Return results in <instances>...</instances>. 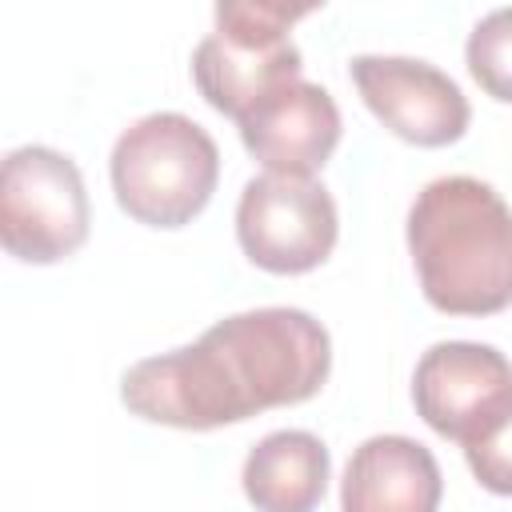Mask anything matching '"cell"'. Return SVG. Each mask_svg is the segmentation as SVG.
I'll use <instances>...</instances> for the list:
<instances>
[{"label": "cell", "instance_id": "5", "mask_svg": "<svg viewBox=\"0 0 512 512\" xmlns=\"http://www.w3.org/2000/svg\"><path fill=\"white\" fill-rule=\"evenodd\" d=\"M88 192L72 156L24 144L0 168V244L20 264H60L88 240Z\"/></svg>", "mask_w": 512, "mask_h": 512}, {"label": "cell", "instance_id": "6", "mask_svg": "<svg viewBox=\"0 0 512 512\" xmlns=\"http://www.w3.org/2000/svg\"><path fill=\"white\" fill-rule=\"evenodd\" d=\"M340 236L332 192L312 176H252L236 204V240L244 256L276 276L320 268Z\"/></svg>", "mask_w": 512, "mask_h": 512}, {"label": "cell", "instance_id": "2", "mask_svg": "<svg viewBox=\"0 0 512 512\" xmlns=\"http://www.w3.org/2000/svg\"><path fill=\"white\" fill-rule=\"evenodd\" d=\"M420 292L448 316L512 308V208L476 176H440L408 208Z\"/></svg>", "mask_w": 512, "mask_h": 512}, {"label": "cell", "instance_id": "9", "mask_svg": "<svg viewBox=\"0 0 512 512\" xmlns=\"http://www.w3.org/2000/svg\"><path fill=\"white\" fill-rule=\"evenodd\" d=\"M240 144L276 176H312L340 144V108L328 88L300 76L240 120Z\"/></svg>", "mask_w": 512, "mask_h": 512}, {"label": "cell", "instance_id": "4", "mask_svg": "<svg viewBox=\"0 0 512 512\" xmlns=\"http://www.w3.org/2000/svg\"><path fill=\"white\" fill-rule=\"evenodd\" d=\"M312 8L288 4H220L216 28L192 52V80L200 96L236 124L276 88L300 80V48L288 28Z\"/></svg>", "mask_w": 512, "mask_h": 512}, {"label": "cell", "instance_id": "7", "mask_svg": "<svg viewBox=\"0 0 512 512\" xmlns=\"http://www.w3.org/2000/svg\"><path fill=\"white\" fill-rule=\"evenodd\" d=\"M412 404L436 436L464 448L512 404V360L492 344L440 340L416 364Z\"/></svg>", "mask_w": 512, "mask_h": 512}, {"label": "cell", "instance_id": "12", "mask_svg": "<svg viewBox=\"0 0 512 512\" xmlns=\"http://www.w3.org/2000/svg\"><path fill=\"white\" fill-rule=\"evenodd\" d=\"M472 80L500 104H512V8L488 12L464 44Z\"/></svg>", "mask_w": 512, "mask_h": 512}, {"label": "cell", "instance_id": "8", "mask_svg": "<svg viewBox=\"0 0 512 512\" xmlns=\"http://www.w3.org/2000/svg\"><path fill=\"white\" fill-rule=\"evenodd\" d=\"M352 84L368 112L416 148H444L468 132L472 108L460 84L428 60L412 56H356Z\"/></svg>", "mask_w": 512, "mask_h": 512}, {"label": "cell", "instance_id": "11", "mask_svg": "<svg viewBox=\"0 0 512 512\" xmlns=\"http://www.w3.org/2000/svg\"><path fill=\"white\" fill-rule=\"evenodd\" d=\"M328 448L304 428L268 432L244 460L240 484L256 512H312L328 492Z\"/></svg>", "mask_w": 512, "mask_h": 512}, {"label": "cell", "instance_id": "1", "mask_svg": "<svg viewBox=\"0 0 512 512\" xmlns=\"http://www.w3.org/2000/svg\"><path fill=\"white\" fill-rule=\"evenodd\" d=\"M332 372L328 328L304 308H252L216 320L196 344L136 360L120 380L132 416L212 432L312 400Z\"/></svg>", "mask_w": 512, "mask_h": 512}, {"label": "cell", "instance_id": "10", "mask_svg": "<svg viewBox=\"0 0 512 512\" xmlns=\"http://www.w3.org/2000/svg\"><path fill=\"white\" fill-rule=\"evenodd\" d=\"M440 496V464L412 436H368L340 480V512H436Z\"/></svg>", "mask_w": 512, "mask_h": 512}, {"label": "cell", "instance_id": "13", "mask_svg": "<svg viewBox=\"0 0 512 512\" xmlns=\"http://www.w3.org/2000/svg\"><path fill=\"white\" fill-rule=\"evenodd\" d=\"M464 460L484 492L512 496V404L476 440L464 444Z\"/></svg>", "mask_w": 512, "mask_h": 512}, {"label": "cell", "instance_id": "3", "mask_svg": "<svg viewBox=\"0 0 512 512\" xmlns=\"http://www.w3.org/2000/svg\"><path fill=\"white\" fill-rule=\"evenodd\" d=\"M116 204L148 228L192 224L220 180L216 140L184 112H152L112 144Z\"/></svg>", "mask_w": 512, "mask_h": 512}]
</instances>
